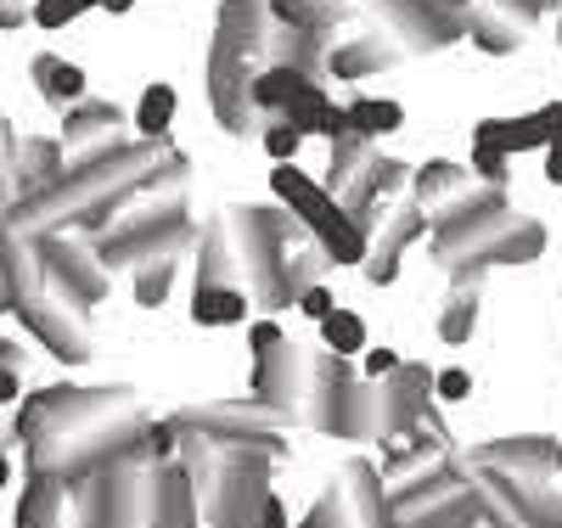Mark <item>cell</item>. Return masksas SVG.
Here are the masks:
<instances>
[{
  "label": "cell",
  "instance_id": "obj_31",
  "mask_svg": "<svg viewBox=\"0 0 562 528\" xmlns=\"http://www.w3.org/2000/svg\"><path fill=\"white\" fill-rule=\"evenodd\" d=\"M315 79H304V74H293V68H259V79H254V108L265 113V124L270 119H281L288 113V102L293 96H304Z\"/></svg>",
  "mask_w": 562,
  "mask_h": 528
},
{
  "label": "cell",
  "instance_id": "obj_55",
  "mask_svg": "<svg viewBox=\"0 0 562 528\" xmlns=\"http://www.w3.org/2000/svg\"><path fill=\"white\" fill-rule=\"evenodd\" d=\"M557 40H562V34H557Z\"/></svg>",
  "mask_w": 562,
  "mask_h": 528
},
{
  "label": "cell",
  "instance_id": "obj_35",
  "mask_svg": "<svg viewBox=\"0 0 562 528\" xmlns=\"http://www.w3.org/2000/svg\"><path fill=\"white\" fill-rule=\"evenodd\" d=\"M321 344H326V355H344V360H355V355H366L371 349V332H366V321L355 315V310H333L321 321Z\"/></svg>",
  "mask_w": 562,
  "mask_h": 528
},
{
  "label": "cell",
  "instance_id": "obj_8",
  "mask_svg": "<svg viewBox=\"0 0 562 528\" xmlns=\"http://www.w3.org/2000/svg\"><path fill=\"white\" fill-rule=\"evenodd\" d=\"M557 456H562V445L551 434H512V439L479 445L467 456V467L495 472L506 484H546V478H557Z\"/></svg>",
  "mask_w": 562,
  "mask_h": 528
},
{
  "label": "cell",
  "instance_id": "obj_52",
  "mask_svg": "<svg viewBox=\"0 0 562 528\" xmlns=\"http://www.w3.org/2000/svg\"><path fill=\"white\" fill-rule=\"evenodd\" d=\"M7 484H12V456L0 450V490H7Z\"/></svg>",
  "mask_w": 562,
  "mask_h": 528
},
{
  "label": "cell",
  "instance_id": "obj_12",
  "mask_svg": "<svg viewBox=\"0 0 562 528\" xmlns=\"http://www.w3.org/2000/svg\"><path fill=\"white\" fill-rule=\"evenodd\" d=\"M422 236H428V214H422L416 203H394L383 220H378V231H371V254H366V281L371 287H389V281H400V259H405V248H416Z\"/></svg>",
  "mask_w": 562,
  "mask_h": 528
},
{
  "label": "cell",
  "instance_id": "obj_28",
  "mask_svg": "<svg viewBox=\"0 0 562 528\" xmlns=\"http://www.w3.org/2000/svg\"><path fill=\"white\" fill-rule=\"evenodd\" d=\"M338 478L349 484V495H355V506H360L366 528H394V517H389V490H383V472L371 467L366 456H355Z\"/></svg>",
  "mask_w": 562,
  "mask_h": 528
},
{
  "label": "cell",
  "instance_id": "obj_40",
  "mask_svg": "<svg viewBox=\"0 0 562 528\" xmlns=\"http://www.w3.org/2000/svg\"><path fill=\"white\" fill-rule=\"evenodd\" d=\"M90 7H97V0H34V7H29V18L40 23V29H68L79 12H90Z\"/></svg>",
  "mask_w": 562,
  "mask_h": 528
},
{
  "label": "cell",
  "instance_id": "obj_33",
  "mask_svg": "<svg viewBox=\"0 0 562 528\" xmlns=\"http://www.w3.org/2000/svg\"><path fill=\"white\" fill-rule=\"evenodd\" d=\"M321 270H326V254L315 248V236L304 248H293L288 254V265H281V287H276V310H288V304H299V293L304 287H315L321 281Z\"/></svg>",
  "mask_w": 562,
  "mask_h": 528
},
{
  "label": "cell",
  "instance_id": "obj_45",
  "mask_svg": "<svg viewBox=\"0 0 562 528\" xmlns=\"http://www.w3.org/2000/svg\"><path fill=\"white\" fill-rule=\"evenodd\" d=\"M400 366H405V355H394V349H366V360H360L366 382H389Z\"/></svg>",
  "mask_w": 562,
  "mask_h": 528
},
{
  "label": "cell",
  "instance_id": "obj_36",
  "mask_svg": "<svg viewBox=\"0 0 562 528\" xmlns=\"http://www.w3.org/2000/svg\"><path fill=\"white\" fill-rule=\"evenodd\" d=\"M175 108H180L175 85H147V90H140V108H135V130H140V141H164L169 124H175Z\"/></svg>",
  "mask_w": 562,
  "mask_h": 528
},
{
  "label": "cell",
  "instance_id": "obj_51",
  "mask_svg": "<svg viewBox=\"0 0 562 528\" xmlns=\"http://www.w3.org/2000/svg\"><path fill=\"white\" fill-rule=\"evenodd\" d=\"M97 7H102V12H113V18H124V12L135 7V0H97Z\"/></svg>",
  "mask_w": 562,
  "mask_h": 528
},
{
  "label": "cell",
  "instance_id": "obj_53",
  "mask_svg": "<svg viewBox=\"0 0 562 528\" xmlns=\"http://www.w3.org/2000/svg\"><path fill=\"white\" fill-rule=\"evenodd\" d=\"M439 7H450V12H473L479 0H439Z\"/></svg>",
  "mask_w": 562,
  "mask_h": 528
},
{
  "label": "cell",
  "instance_id": "obj_16",
  "mask_svg": "<svg viewBox=\"0 0 562 528\" xmlns=\"http://www.w3.org/2000/svg\"><path fill=\"white\" fill-rule=\"evenodd\" d=\"M557 135H562V102H546L540 113H524V119H484L473 130V147H495L506 158H518V153H546Z\"/></svg>",
  "mask_w": 562,
  "mask_h": 528
},
{
  "label": "cell",
  "instance_id": "obj_47",
  "mask_svg": "<svg viewBox=\"0 0 562 528\" xmlns=\"http://www.w3.org/2000/svg\"><path fill=\"white\" fill-rule=\"evenodd\" d=\"M254 528H293V517H288V506H281L276 495L265 501V512H259V523Z\"/></svg>",
  "mask_w": 562,
  "mask_h": 528
},
{
  "label": "cell",
  "instance_id": "obj_21",
  "mask_svg": "<svg viewBox=\"0 0 562 528\" xmlns=\"http://www.w3.org/2000/svg\"><path fill=\"white\" fill-rule=\"evenodd\" d=\"M326 34H310V29H270V40H265V68H293V74H304V79H315L321 85V74H326Z\"/></svg>",
  "mask_w": 562,
  "mask_h": 528
},
{
  "label": "cell",
  "instance_id": "obj_1",
  "mask_svg": "<svg viewBox=\"0 0 562 528\" xmlns=\"http://www.w3.org/2000/svg\"><path fill=\"white\" fill-rule=\"evenodd\" d=\"M169 164V147L164 141H119L113 153H97L85 158L79 169H68L63 180H52L45 191L23 198L7 220L23 231V236H52L57 225H79V231H108L113 214L147 186L158 169Z\"/></svg>",
  "mask_w": 562,
  "mask_h": 528
},
{
  "label": "cell",
  "instance_id": "obj_38",
  "mask_svg": "<svg viewBox=\"0 0 562 528\" xmlns=\"http://www.w3.org/2000/svg\"><path fill=\"white\" fill-rule=\"evenodd\" d=\"M140 456H153L158 467H169L180 456V427L169 416L164 422H147V427H140Z\"/></svg>",
  "mask_w": 562,
  "mask_h": 528
},
{
  "label": "cell",
  "instance_id": "obj_37",
  "mask_svg": "<svg viewBox=\"0 0 562 528\" xmlns=\"http://www.w3.org/2000/svg\"><path fill=\"white\" fill-rule=\"evenodd\" d=\"M175 276H180V259H153V265H140V270H135V304H140V310H158V304L169 299Z\"/></svg>",
  "mask_w": 562,
  "mask_h": 528
},
{
  "label": "cell",
  "instance_id": "obj_17",
  "mask_svg": "<svg viewBox=\"0 0 562 528\" xmlns=\"http://www.w3.org/2000/svg\"><path fill=\"white\" fill-rule=\"evenodd\" d=\"M394 63H405V45L378 23H366L360 34L338 40L333 52H326V74H338V79H371V74H383Z\"/></svg>",
  "mask_w": 562,
  "mask_h": 528
},
{
  "label": "cell",
  "instance_id": "obj_13",
  "mask_svg": "<svg viewBox=\"0 0 562 528\" xmlns=\"http://www.w3.org/2000/svg\"><path fill=\"white\" fill-rule=\"evenodd\" d=\"M270 191H276V203L288 209L310 236H326V231L344 220L338 198H333V191H326L321 180H310L299 164H276V169H270Z\"/></svg>",
  "mask_w": 562,
  "mask_h": 528
},
{
  "label": "cell",
  "instance_id": "obj_5",
  "mask_svg": "<svg viewBox=\"0 0 562 528\" xmlns=\"http://www.w3.org/2000/svg\"><path fill=\"white\" fill-rule=\"evenodd\" d=\"M180 434H198V439H209V445H220V450H265V456H288V427L299 422V416H288V411H276V405H265L259 394L254 400H209V405H180L175 416H169Z\"/></svg>",
  "mask_w": 562,
  "mask_h": 528
},
{
  "label": "cell",
  "instance_id": "obj_14",
  "mask_svg": "<svg viewBox=\"0 0 562 528\" xmlns=\"http://www.w3.org/2000/svg\"><path fill=\"white\" fill-rule=\"evenodd\" d=\"M124 108L108 102V96H85L79 108L63 113V153L68 158H97V153H113L119 147V130H124Z\"/></svg>",
  "mask_w": 562,
  "mask_h": 528
},
{
  "label": "cell",
  "instance_id": "obj_23",
  "mask_svg": "<svg viewBox=\"0 0 562 528\" xmlns=\"http://www.w3.org/2000/svg\"><path fill=\"white\" fill-rule=\"evenodd\" d=\"M535 23H524L518 12H506L501 0H479L473 7V45L490 57H512V52H524V40H529Z\"/></svg>",
  "mask_w": 562,
  "mask_h": 528
},
{
  "label": "cell",
  "instance_id": "obj_11",
  "mask_svg": "<svg viewBox=\"0 0 562 528\" xmlns=\"http://www.w3.org/2000/svg\"><path fill=\"white\" fill-rule=\"evenodd\" d=\"M254 394L288 416H304L310 411V394H315V360L299 349V344H281L270 349L259 366H254Z\"/></svg>",
  "mask_w": 562,
  "mask_h": 528
},
{
  "label": "cell",
  "instance_id": "obj_24",
  "mask_svg": "<svg viewBox=\"0 0 562 528\" xmlns=\"http://www.w3.org/2000/svg\"><path fill=\"white\" fill-rule=\"evenodd\" d=\"M281 124H293L304 141L310 135H321V141H338V135H349V113L326 96L321 85H310L304 96H293L288 102V113H281Z\"/></svg>",
  "mask_w": 562,
  "mask_h": 528
},
{
  "label": "cell",
  "instance_id": "obj_9",
  "mask_svg": "<svg viewBox=\"0 0 562 528\" xmlns=\"http://www.w3.org/2000/svg\"><path fill=\"white\" fill-rule=\"evenodd\" d=\"M40 270L63 287L68 304H97L113 287V270L97 259V248H85L79 236H40Z\"/></svg>",
  "mask_w": 562,
  "mask_h": 528
},
{
  "label": "cell",
  "instance_id": "obj_39",
  "mask_svg": "<svg viewBox=\"0 0 562 528\" xmlns=\"http://www.w3.org/2000/svg\"><path fill=\"white\" fill-rule=\"evenodd\" d=\"M259 141H265V153H270V164H299V147H304V135H299L293 124H281V119H270V124L259 130Z\"/></svg>",
  "mask_w": 562,
  "mask_h": 528
},
{
  "label": "cell",
  "instance_id": "obj_10",
  "mask_svg": "<svg viewBox=\"0 0 562 528\" xmlns=\"http://www.w3.org/2000/svg\"><path fill=\"white\" fill-rule=\"evenodd\" d=\"M411 191H416V209L428 214V225L450 220V214H467L473 203H484L495 186H484L467 164H450V158H434L411 175Z\"/></svg>",
  "mask_w": 562,
  "mask_h": 528
},
{
  "label": "cell",
  "instance_id": "obj_18",
  "mask_svg": "<svg viewBox=\"0 0 562 528\" xmlns=\"http://www.w3.org/2000/svg\"><path fill=\"white\" fill-rule=\"evenodd\" d=\"M383 394H389V439H394V434H411V427L434 411V366L405 360V366L383 382Z\"/></svg>",
  "mask_w": 562,
  "mask_h": 528
},
{
  "label": "cell",
  "instance_id": "obj_2",
  "mask_svg": "<svg viewBox=\"0 0 562 528\" xmlns=\"http://www.w3.org/2000/svg\"><path fill=\"white\" fill-rule=\"evenodd\" d=\"M270 40V7L265 0H220L214 45H209V108L231 135H259L265 113L254 108V79Z\"/></svg>",
  "mask_w": 562,
  "mask_h": 528
},
{
  "label": "cell",
  "instance_id": "obj_22",
  "mask_svg": "<svg viewBox=\"0 0 562 528\" xmlns=\"http://www.w3.org/2000/svg\"><path fill=\"white\" fill-rule=\"evenodd\" d=\"M467 472H473V506H479V528H540V517L518 501V490H512L506 478L479 472V467H467Z\"/></svg>",
  "mask_w": 562,
  "mask_h": 528
},
{
  "label": "cell",
  "instance_id": "obj_44",
  "mask_svg": "<svg viewBox=\"0 0 562 528\" xmlns=\"http://www.w3.org/2000/svg\"><path fill=\"white\" fill-rule=\"evenodd\" d=\"M333 310H338V299H333V287H326V281H315V287H304V293H299V315H310L315 326L333 315Z\"/></svg>",
  "mask_w": 562,
  "mask_h": 528
},
{
  "label": "cell",
  "instance_id": "obj_48",
  "mask_svg": "<svg viewBox=\"0 0 562 528\" xmlns=\"http://www.w3.org/2000/svg\"><path fill=\"white\" fill-rule=\"evenodd\" d=\"M29 18V0H0V29H18Z\"/></svg>",
  "mask_w": 562,
  "mask_h": 528
},
{
  "label": "cell",
  "instance_id": "obj_29",
  "mask_svg": "<svg viewBox=\"0 0 562 528\" xmlns=\"http://www.w3.org/2000/svg\"><path fill=\"white\" fill-rule=\"evenodd\" d=\"M371 158H378V141H366V135H355V130L338 135V141H333V158H326V180H321V186L333 191V198H344V191L371 169Z\"/></svg>",
  "mask_w": 562,
  "mask_h": 528
},
{
  "label": "cell",
  "instance_id": "obj_32",
  "mask_svg": "<svg viewBox=\"0 0 562 528\" xmlns=\"http://www.w3.org/2000/svg\"><path fill=\"white\" fill-rule=\"evenodd\" d=\"M299 528H366V517H360V506H355V495H349V484L344 478H333L321 495H315V506L304 512V523Z\"/></svg>",
  "mask_w": 562,
  "mask_h": 528
},
{
  "label": "cell",
  "instance_id": "obj_4",
  "mask_svg": "<svg viewBox=\"0 0 562 528\" xmlns=\"http://www.w3.org/2000/svg\"><path fill=\"white\" fill-rule=\"evenodd\" d=\"M225 236L231 254H237V287L276 310V287H281V265L293 248L310 243V231L288 214V209H225Z\"/></svg>",
  "mask_w": 562,
  "mask_h": 528
},
{
  "label": "cell",
  "instance_id": "obj_15",
  "mask_svg": "<svg viewBox=\"0 0 562 528\" xmlns=\"http://www.w3.org/2000/svg\"><path fill=\"white\" fill-rule=\"evenodd\" d=\"M12 310L23 315V326H29L57 360H68V366L90 360V332H85V321H79L63 299H40V293H34V299H23V304H12Z\"/></svg>",
  "mask_w": 562,
  "mask_h": 528
},
{
  "label": "cell",
  "instance_id": "obj_30",
  "mask_svg": "<svg viewBox=\"0 0 562 528\" xmlns=\"http://www.w3.org/2000/svg\"><path fill=\"white\" fill-rule=\"evenodd\" d=\"M254 299L243 287H198L192 293V321L198 326H248Z\"/></svg>",
  "mask_w": 562,
  "mask_h": 528
},
{
  "label": "cell",
  "instance_id": "obj_54",
  "mask_svg": "<svg viewBox=\"0 0 562 528\" xmlns=\"http://www.w3.org/2000/svg\"><path fill=\"white\" fill-rule=\"evenodd\" d=\"M557 478H562V456H557Z\"/></svg>",
  "mask_w": 562,
  "mask_h": 528
},
{
  "label": "cell",
  "instance_id": "obj_25",
  "mask_svg": "<svg viewBox=\"0 0 562 528\" xmlns=\"http://www.w3.org/2000/svg\"><path fill=\"white\" fill-rule=\"evenodd\" d=\"M63 175H68L63 141H45V135H23L18 141V186H23V198H34V191H45Z\"/></svg>",
  "mask_w": 562,
  "mask_h": 528
},
{
  "label": "cell",
  "instance_id": "obj_19",
  "mask_svg": "<svg viewBox=\"0 0 562 528\" xmlns=\"http://www.w3.org/2000/svg\"><path fill=\"white\" fill-rule=\"evenodd\" d=\"M479 293H484V270L479 265H456L450 270V293L439 304V321L434 332L445 344H467L473 338V326H479Z\"/></svg>",
  "mask_w": 562,
  "mask_h": 528
},
{
  "label": "cell",
  "instance_id": "obj_41",
  "mask_svg": "<svg viewBox=\"0 0 562 528\" xmlns=\"http://www.w3.org/2000/svg\"><path fill=\"white\" fill-rule=\"evenodd\" d=\"M434 400H445V405L473 400V371H467V366H445V371H434Z\"/></svg>",
  "mask_w": 562,
  "mask_h": 528
},
{
  "label": "cell",
  "instance_id": "obj_26",
  "mask_svg": "<svg viewBox=\"0 0 562 528\" xmlns=\"http://www.w3.org/2000/svg\"><path fill=\"white\" fill-rule=\"evenodd\" d=\"M270 23L281 29H310V34H333L338 23H349V0H265Z\"/></svg>",
  "mask_w": 562,
  "mask_h": 528
},
{
  "label": "cell",
  "instance_id": "obj_50",
  "mask_svg": "<svg viewBox=\"0 0 562 528\" xmlns=\"http://www.w3.org/2000/svg\"><path fill=\"white\" fill-rule=\"evenodd\" d=\"M23 394V382H18V371L12 366H0V405H12Z\"/></svg>",
  "mask_w": 562,
  "mask_h": 528
},
{
  "label": "cell",
  "instance_id": "obj_20",
  "mask_svg": "<svg viewBox=\"0 0 562 528\" xmlns=\"http://www.w3.org/2000/svg\"><path fill=\"white\" fill-rule=\"evenodd\" d=\"M153 528H203V501L175 461L153 467Z\"/></svg>",
  "mask_w": 562,
  "mask_h": 528
},
{
  "label": "cell",
  "instance_id": "obj_49",
  "mask_svg": "<svg viewBox=\"0 0 562 528\" xmlns=\"http://www.w3.org/2000/svg\"><path fill=\"white\" fill-rule=\"evenodd\" d=\"M546 180H551V186H562V135L546 147Z\"/></svg>",
  "mask_w": 562,
  "mask_h": 528
},
{
  "label": "cell",
  "instance_id": "obj_6",
  "mask_svg": "<svg viewBox=\"0 0 562 528\" xmlns=\"http://www.w3.org/2000/svg\"><path fill=\"white\" fill-rule=\"evenodd\" d=\"M389 517H394V528H479L473 472L456 467V456H450L434 478H422L411 490H394Z\"/></svg>",
  "mask_w": 562,
  "mask_h": 528
},
{
  "label": "cell",
  "instance_id": "obj_43",
  "mask_svg": "<svg viewBox=\"0 0 562 528\" xmlns=\"http://www.w3.org/2000/svg\"><path fill=\"white\" fill-rule=\"evenodd\" d=\"M506 153H495V147H473V164H467V169H473L484 186H506Z\"/></svg>",
  "mask_w": 562,
  "mask_h": 528
},
{
  "label": "cell",
  "instance_id": "obj_42",
  "mask_svg": "<svg viewBox=\"0 0 562 528\" xmlns=\"http://www.w3.org/2000/svg\"><path fill=\"white\" fill-rule=\"evenodd\" d=\"M281 344H288V338H281L276 321H248V360H254V366H259L270 349H281Z\"/></svg>",
  "mask_w": 562,
  "mask_h": 528
},
{
  "label": "cell",
  "instance_id": "obj_34",
  "mask_svg": "<svg viewBox=\"0 0 562 528\" xmlns=\"http://www.w3.org/2000/svg\"><path fill=\"white\" fill-rule=\"evenodd\" d=\"M344 113H349V130L366 135V141H383V135H394L405 124V108L389 102V96H360V102H349Z\"/></svg>",
  "mask_w": 562,
  "mask_h": 528
},
{
  "label": "cell",
  "instance_id": "obj_7",
  "mask_svg": "<svg viewBox=\"0 0 562 528\" xmlns=\"http://www.w3.org/2000/svg\"><path fill=\"white\" fill-rule=\"evenodd\" d=\"M270 472H276V456H265V450H225L220 484H214V495L203 506L209 528H254L265 501L276 495Z\"/></svg>",
  "mask_w": 562,
  "mask_h": 528
},
{
  "label": "cell",
  "instance_id": "obj_3",
  "mask_svg": "<svg viewBox=\"0 0 562 528\" xmlns=\"http://www.w3.org/2000/svg\"><path fill=\"white\" fill-rule=\"evenodd\" d=\"M428 243H434V259L445 270H456V265H479V270L535 265L546 254V225L535 214H518L495 186L490 198L473 203L467 214H450V220L428 225Z\"/></svg>",
  "mask_w": 562,
  "mask_h": 528
},
{
  "label": "cell",
  "instance_id": "obj_27",
  "mask_svg": "<svg viewBox=\"0 0 562 528\" xmlns=\"http://www.w3.org/2000/svg\"><path fill=\"white\" fill-rule=\"evenodd\" d=\"M34 85H40V96L52 108H79L85 96H90V85H85V68L79 63H63V57H52V52H40L34 57Z\"/></svg>",
  "mask_w": 562,
  "mask_h": 528
},
{
  "label": "cell",
  "instance_id": "obj_46",
  "mask_svg": "<svg viewBox=\"0 0 562 528\" xmlns=\"http://www.w3.org/2000/svg\"><path fill=\"white\" fill-rule=\"evenodd\" d=\"M501 7H506V12H518L524 23H540L546 12H557V7H562V0H501Z\"/></svg>",
  "mask_w": 562,
  "mask_h": 528
}]
</instances>
